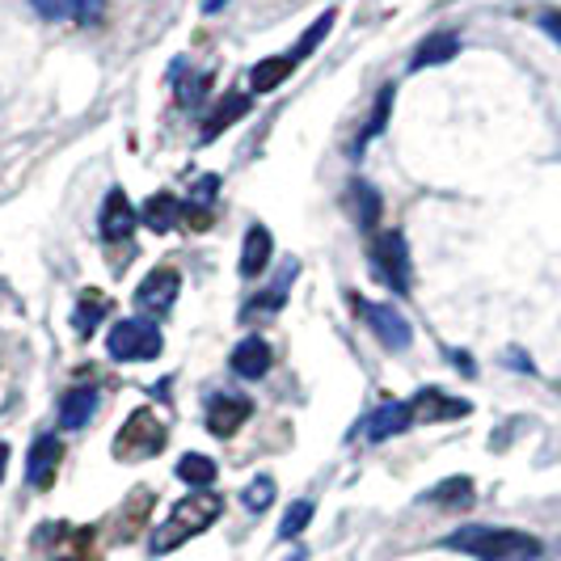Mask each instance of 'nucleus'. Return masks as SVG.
<instances>
[{
	"label": "nucleus",
	"instance_id": "1",
	"mask_svg": "<svg viewBox=\"0 0 561 561\" xmlns=\"http://www.w3.org/2000/svg\"><path fill=\"white\" fill-rule=\"evenodd\" d=\"M456 553H469L478 561H536L540 558V540L528 533H511V528H460L444 540Z\"/></svg>",
	"mask_w": 561,
	"mask_h": 561
},
{
	"label": "nucleus",
	"instance_id": "2",
	"mask_svg": "<svg viewBox=\"0 0 561 561\" xmlns=\"http://www.w3.org/2000/svg\"><path fill=\"white\" fill-rule=\"evenodd\" d=\"M220 511H225V503H220L216 494H207V490L178 499V503L169 506L165 524L152 533V553H173V549L186 545L191 536L207 533V528L220 519Z\"/></svg>",
	"mask_w": 561,
	"mask_h": 561
},
{
	"label": "nucleus",
	"instance_id": "3",
	"mask_svg": "<svg viewBox=\"0 0 561 561\" xmlns=\"http://www.w3.org/2000/svg\"><path fill=\"white\" fill-rule=\"evenodd\" d=\"M106 351L118 364H144L161 355V330L152 317H127L106 334Z\"/></svg>",
	"mask_w": 561,
	"mask_h": 561
},
{
	"label": "nucleus",
	"instance_id": "4",
	"mask_svg": "<svg viewBox=\"0 0 561 561\" xmlns=\"http://www.w3.org/2000/svg\"><path fill=\"white\" fill-rule=\"evenodd\" d=\"M165 448V422L157 419L152 410H136L131 419L123 422L118 439H114V456L118 460H148Z\"/></svg>",
	"mask_w": 561,
	"mask_h": 561
},
{
	"label": "nucleus",
	"instance_id": "5",
	"mask_svg": "<svg viewBox=\"0 0 561 561\" xmlns=\"http://www.w3.org/2000/svg\"><path fill=\"white\" fill-rule=\"evenodd\" d=\"M371 257H376V271L380 279L393 287L397 296L410 291V250H405V237L397 228H385L371 237Z\"/></svg>",
	"mask_w": 561,
	"mask_h": 561
},
{
	"label": "nucleus",
	"instance_id": "6",
	"mask_svg": "<svg viewBox=\"0 0 561 561\" xmlns=\"http://www.w3.org/2000/svg\"><path fill=\"white\" fill-rule=\"evenodd\" d=\"M250 414H253L250 397L216 393L211 401H207V414H203V422H207V431H211L216 439H228V435H237V431L250 422Z\"/></svg>",
	"mask_w": 561,
	"mask_h": 561
},
{
	"label": "nucleus",
	"instance_id": "7",
	"mask_svg": "<svg viewBox=\"0 0 561 561\" xmlns=\"http://www.w3.org/2000/svg\"><path fill=\"white\" fill-rule=\"evenodd\" d=\"M38 18L68 22V26H98L106 13V0H30Z\"/></svg>",
	"mask_w": 561,
	"mask_h": 561
},
{
	"label": "nucleus",
	"instance_id": "8",
	"mask_svg": "<svg viewBox=\"0 0 561 561\" xmlns=\"http://www.w3.org/2000/svg\"><path fill=\"white\" fill-rule=\"evenodd\" d=\"M364 321L371 325V334L380 337L385 351H405L410 337H414L410 321H405L401 309H393V305H364Z\"/></svg>",
	"mask_w": 561,
	"mask_h": 561
},
{
	"label": "nucleus",
	"instance_id": "9",
	"mask_svg": "<svg viewBox=\"0 0 561 561\" xmlns=\"http://www.w3.org/2000/svg\"><path fill=\"white\" fill-rule=\"evenodd\" d=\"M410 422H414V405H410V401H385V405H376V410L364 419L359 435H364L367 444H380V439L401 435Z\"/></svg>",
	"mask_w": 561,
	"mask_h": 561
},
{
	"label": "nucleus",
	"instance_id": "10",
	"mask_svg": "<svg viewBox=\"0 0 561 561\" xmlns=\"http://www.w3.org/2000/svg\"><path fill=\"white\" fill-rule=\"evenodd\" d=\"M59 465H64V444H59V435H38V439L30 444V456H26V481L34 490H47V485L56 481Z\"/></svg>",
	"mask_w": 561,
	"mask_h": 561
},
{
	"label": "nucleus",
	"instance_id": "11",
	"mask_svg": "<svg viewBox=\"0 0 561 561\" xmlns=\"http://www.w3.org/2000/svg\"><path fill=\"white\" fill-rule=\"evenodd\" d=\"M178 287H182V279H178V271H169V266H157L148 279L136 287V305H140L144 312H152V317H161V312L173 309V300H178Z\"/></svg>",
	"mask_w": 561,
	"mask_h": 561
},
{
	"label": "nucleus",
	"instance_id": "12",
	"mask_svg": "<svg viewBox=\"0 0 561 561\" xmlns=\"http://www.w3.org/2000/svg\"><path fill=\"white\" fill-rule=\"evenodd\" d=\"M136 225H140V216H136L131 198L114 186L111 195H106V203H102V237L106 241H127L136 232Z\"/></svg>",
	"mask_w": 561,
	"mask_h": 561
},
{
	"label": "nucleus",
	"instance_id": "13",
	"mask_svg": "<svg viewBox=\"0 0 561 561\" xmlns=\"http://www.w3.org/2000/svg\"><path fill=\"white\" fill-rule=\"evenodd\" d=\"M410 405H414V419L419 422H456L473 410L469 401H460V397H451V393H439V389H422Z\"/></svg>",
	"mask_w": 561,
	"mask_h": 561
},
{
	"label": "nucleus",
	"instance_id": "14",
	"mask_svg": "<svg viewBox=\"0 0 561 561\" xmlns=\"http://www.w3.org/2000/svg\"><path fill=\"white\" fill-rule=\"evenodd\" d=\"M460 56V38L451 30H439V34H426L419 43V51L410 59V72H422V68H435V64H448V59Z\"/></svg>",
	"mask_w": 561,
	"mask_h": 561
},
{
	"label": "nucleus",
	"instance_id": "15",
	"mask_svg": "<svg viewBox=\"0 0 561 561\" xmlns=\"http://www.w3.org/2000/svg\"><path fill=\"white\" fill-rule=\"evenodd\" d=\"M271 253H275V241L262 225H253L245 232V250H241V275L245 279H257L266 266H271Z\"/></svg>",
	"mask_w": 561,
	"mask_h": 561
},
{
	"label": "nucleus",
	"instance_id": "16",
	"mask_svg": "<svg viewBox=\"0 0 561 561\" xmlns=\"http://www.w3.org/2000/svg\"><path fill=\"white\" fill-rule=\"evenodd\" d=\"M250 106H253V102L245 98V93H228V98H220V106L207 114V123H203V140L211 144L220 131H228L237 118H245V114H250Z\"/></svg>",
	"mask_w": 561,
	"mask_h": 561
},
{
	"label": "nucleus",
	"instance_id": "17",
	"mask_svg": "<svg viewBox=\"0 0 561 561\" xmlns=\"http://www.w3.org/2000/svg\"><path fill=\"white\" fill-rule=\"evenodd\" d=\"M266 367H271V346H266L262 337L237 342V351H232V371H237V376L257 380V376H266Z\"/></svg>",
	"mask_w": 561,
	"mask_h": 561
},
{
	"label": "nucleus",
	"instance_id": "18",
	"mask_svg": "<svg viewBox=\"0 0 561 561\" xmlns=\"http://www.w3.org/2000/svg\"><path fill=\"white\" fill-rule=\"evenodd\" d=\"M182 211H186V203L178 195H169V191H161V195H152L144 203L140 220L152 228V232H169V228L182 220Z\"/></svg>",
	"mask_w": 561,
	"mask_h": 561
},
{
	"label": "nucleus",
	"instance_id": "19",
	"mask_svg": "<svg viewBox=\"0 0 561 561\" xmlns=\"http://www.w3.org/2000/svg\"><path fill=\"white\" fill-rule=\"evenodd\" d=\"M93 410H98V389H72L59 401V426L64 431H81L84 422L93 419Z\"/></svg>",
	"mask_w": 561,
	"mask_h": 561
},
{
	"label": "nucleus",
	"instance_id": "20",
	"mask_svg": "<svg viewBox=\"0 0 561 561\" xmlns=\"http://www.w3.org/2000/svg\"><path fill=\"white\" fill-rule=\"evenodd\" d=\"M389 114H393V84H385V89L376 93V106H371V114H367V123L359 127V136H355V148H351L355 157H359V152H364L367 144L376 140V136H380V131L389 127Z\"/></svg>",
	"mask_w": 561,
	"mask_h": 561
},
{
	"label": "nucleus",
	"instance_id": "21",
	"mask_svg": "<svg viewBox=\"0 0 561 561\" xmlns=\"http://www.w3.org/2000/svg\"><path fill=\"white\" fill-rule=\"evenodd\" d=\"M106 312H111V300H106L102 291H84L81 300H77V312H72V325H77V334L93 337L98 321H102Z\"/></svg>",
	"mask_w": 561,
	"mask_h": 561
},
{
	"label": "nucleus",
	"instance_id": "22",
	"mask_svg": "<svg viewBox=\"0 0 561 561\" xmlns=\"http://www.w3.org/2000/svg\"><path fill=\"white\" fill-rule=\"evenodd\" d=\"M426 503L448 506V511H456V506H469V503H473V481H469V478L439 481V485H435V490L426 494Z\"/></svg>",
	"mask_w": 561,
	"mask_h": 561
},
{
	"label": "nucleus",
	"instance_id": "23",
	"mask_svg": "<svg viewBox=\"0 0 561 561\" xmlns=\"http://www.w3.org/2000/svg\"><path fill=\"white\" fill-rule=\"evenodd\" d=\"M178 478L186 481V485H195V490H207L216 481V460L211 456H198V451H186L178 460Z\"/></svg>",
	"mask_w": 561,
	"mask_h": 561
},
{
	"label": "nucleus",
	"instance_id": "24",
	"mask_svg": "<svg viewBox=\"0 0 561 561\" xmlns=\"http://www.w3.org/2000/svg\"><path fill=\"white\" fill-rule=\"evenodd\" d=\"M291 68H296V64H291V56H275V59H262V64H257V68H253V89H257V93H271V89H275V84H283L287 81V77H291Z\"/></svg>",
	"mask_w": 561,
	"mask_h": 561
},
{
	"label": "nucleus",
	"instance_id": "25",
	"mask_svg": "<svg viewBox=\"0 0 561 561\" xmlns=\"http://www.w3.org/2000/svg\"><path fill=\"white\" fill-rule=\"evenodd\" d=\"M334 22H337V13H334V9H330V13H321V18H317V22H312V26H309V34H305V38H300V43L291 47V64H300V59H309L312 51H317V47L325 43V34L334 30Z\"/></svg>",
	"mask_w": 561,
	"mask_h": 561
},
{
	"label": "nucleus",
	"instance_id": "26",
	"mask_svg": "<svg viewBox=\"0 0 561 561\" xmlns=\"http://www.w3.org/2000/svg\"><path fill=\"white\" fill-rule=\"evenodd\" d=\"M351 203H355L359 225L371 232V228H376V220H380V195H376L367 182H351Z\"/></svg>",
	"mask_w": 561,
	"mask_h": 561
},
{
	"label": "nucleus",
	"instance_id": "27",
	"mask_svg": "<svg viewBox=\"0 0 561 561\" xmlns=\"http://www.w3.org/2000/svg\"><path fill=\"white\" fill-rule=\"evenodd\" d=\"M309 519H312V503L309 499H300V503H291V511L283 515V524H279V536L283 540H291V536H300L305 528H309Z\"/></svg>",
	"mask_w": 561,
	"mask_h": 561
},
{
	"label": "nucleus",
	"instance_id": "28",
	"mask_svg": "<svg viewBox=\"0 0 561 561\" xmlns=\"http://www.w3.org/2000/svg\"><path fill=\"white\" fill-rule=\"evenodd\" d=\"M241 503L250 506V511H266V506L275 503V481L253 478L250 485H245V494H241Z\"/></svg>",
	"mask_w": 561,
	"mask_h": 561
},
{
	"label": "nucleus",
	"instance_id": "29",
	"mask_svg": "<svg viewBox=\"0 0 561 561\" xmlns=\"http://www.w3.org/2000/svg\"><path fill=\"white\" fill-rule=\"evenodd\" d=\"M216 191H220V178L207 173V178L195 186V207H211V203H216Z\"/></svg>",
	"mask_w": 561,
	"mask_h": 561
},
{
	"label": "nucleus",
	"instance_id": "30",
	"mask_svg": "<svg viewBox=\"0 0 561 561\" xmlns=\"http://www.w3.org/2000/svg\"><path fill=\"white\" fill-rule=\"evenodd\" d=\"M203 89H207V77H195L191 84H178V102L191 111V106L198 102V93H203Z\"/></svg>",
	"mask_w": 561,
	"mask_h": 561
},
{
	"label": "nucleus",
	"instance_id": "31",
	"mask_svg": "<svg viewBox=\"0 0 561 561\" xmlns=\"http://www.w3.org/2000/svg\"><path fill=\"white\" fill-rule=\"evenodd\" d=\"M540 30H545L553 43H561V13H545V18H540Z\"/></svg>",
	"mask_w": 561,
	"mask_h": 561
},
{
	"label": "nucleus",
	"instance_id": "32",
	"mask_svg": "<svg viewBox=\"0 0 561 561\" xmlns=\"http://www.w3.org/2000/svg\"><path fill=\"white\" fill-rule=\"evenodd\" d=\"M451 359H456V364H460V371H465V376H473V371H478V367H473V359H469V355H465V351H451Z\"/></svg>",
	"mask_w": 561,
	"mask_h": 561
},
{
	"label": "nucleus",
	"instance_id": "33",
	"mask_svg": "<svg viewBox=\"0 0 561 561\" xmlns=\"http://www.w3.org/2000/svg\"><path fill=\"white\" fill-rule=\"evenodd\" d=\"M228 0H203V13H220Z\"/></svg>",
	"mask_w": 561,
	"mask_h": 561
},
{
	"label": "nucleus",
	"instance_id": "34",
	"mask_svg": "<svg viewBox=\"0 0 561 561\" xmlns=\"http://www.w3.org/2000/svg\"><path fill=\"white\" fill-rule=\"evenodd\" d=\"M4 469H9V444H0V481H4Z\"/></svg>",
	"mask_w": 561,
	"mask_h": 561
}]
</instances>
